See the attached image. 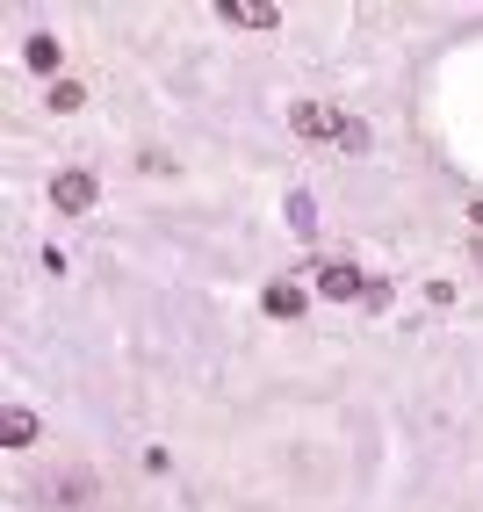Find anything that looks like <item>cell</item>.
<instances>
[{
    "instance_id": "obj_1",
    "label": "cell",
    "mask_w": 483,
    "mask_h": 512,
    "mask_svg": "<svg viewBox=\"0 0 483 512\" xmlns=\"http://www.w3.org/2000/svg\"><path fill=\"white\" fill-rule=\"evenodd\" d=\"M94 202H101V181L87 174V166H73V174L51 181V210H58V217H87Z\"/></svg>"
},
{
    "instance_id": "obj_2",
    "label": "cell",
    "mask_w": 483,
    "mask_h": 512,
    "mask_svg": "<svg viewBox=\"0 0 483 512\" xmlns=\"http://www.w3.org/2000/svg\"><path fill=\"white\" fill-rule=\"evenodd\" d=\"M310 275H318V296H325V303H354V296H368V275H361L354 260H318Z\"/></svg>"
},
{
    "instance_id": "obj_3",
    "label": "cell",
    "mask_w": 483,
    "mask_h": 512,
    "mask_svg": "<svg viewBox=\"0 0 483 512\" xmlns=\"http://www.w3.org/2000/svg\"><path fill=\"white\" fill-rule=\"evenodd\" d=\"M289 130H296V138H332V145H339L347 116H339V109H325V101H289Z\"/></svg>"
},
{
    "instance_id": "obj_4",
    "label": "cell",
    "mask_w": 483,
    "mask_h": 512,
    "mask_svg": "<svg viewBox=\"0 0 483 512\" xmlns=\"http://www.w3.org/2000/svg\"><path fill=\"white\" fill-rule=\"evenodd\" d=\"M94 469H65V476H51V484H44V498H65V512H87L94 505Z\"/></svg>"
},
{
    "instance_id": "obj_5",
    "label": "cell",
    "mask_w": 483,
    "mask_h": 512,
    "mask_svg": "<svg viewBox=\"0 0 483 512\" xmlns=\"http://www.w3.org/2000/svg\"><path fill=\"white\" fill-rule=\"evenodd\" d=\"M231 29H274V22H282V8H274V0H224V8H217Z\"/></svg>"
},
{
    "instance_id": "obj_6",
    "label": "cell",
    "mask_w": 483,
    "mask_h": 512,
    "mask_svg": "<svg viewBox=\"0 0 483 512\" xmlns=\"http://www.w3.org/2000/svg\"><path fill=\"white\" fill-rule=\"evenodd\" d=\"M29 440H37V412L8 404V412H0V448H29Z\"/></svg>"
},
{
    "instance_id": "obj_7",
    "label": "cell",
    "mask_w": 483,
    "mask_h": 512,
    "mask_svg": "<svg viewBox=\"0 0 483 512\" xmlns=\"http://www.w3.org/2000/svg\"><path fill=\"white\" fill-rule=\"evenodd\" d=\"M260 303H267V318H303V303H310V296H303L296 282H274Z\"/></svg>"
},
{
    "instance_id": "obj_8",
    "label": "cell",
    "mask_w": 483,
    "mask_h": 512,
    "mask_svg": "<svg viewBox=\"0 0 483 512\" xmlns=\"http://www.w3.org/2000/svg\"><path fill=\"white\" fill-rule=\"evenodd\" d=\"M22 58H29V73H58V37H51V29H37V37L22 44Z\"/></svg>"
},
{
    "instance_id": "obj_9",
    "label": "cell",
    "mask_w": 483,
    "mask_h": 512,
    "mask_svg": "<svg viewBox=\"0 0 483 512\" xmlns=\"http://www.w3.org/2000/svg\"><path fill=\"white\" fill-rule=\"evenodd\" d=\"M44 101H51L58 116H80V109H87V87H80V80H51V94H44Z\"/></svg>"
},
{
    "instance_id": "obj_10",
    "label": "cell",
    "mask_w": 483,
    "mask_h": 512,
    "mask_svg": "<svg viewBox=\"0 0 483 512\" xmlns=\"http://www.w3.org/2000/svg\"><path fill=\"white\" fill-rule=\"evenodd\" d=\"M289 224H296L303 238H310V231H318V210H310V195H303V188L289 195Z\"/></svg>"
},
{
    "instance_id": "obj_11",
    "label": "cell",
    "mask_w": 483,
    "mask_h": 512,
    "mask_svg": "<svg viewBox=\"0 0 483 512\" xmlns=\"http://www.w3.org/2000/svg\"><path fill=\"white\" fill-rule=\"evenodd\" d=\"M339 152H368V123L347 116V130H339Z\"/></svg>"
},
{
    "instance_id": "obj_12",
    "label": "cell",
    "mask_w": 483,
    "mask_h": 512,
    "mask_svg": "<svg viewBox=\"0 0 483 512\" xmlns=\"http://www.w3.org/2000/svg\"><path fill=\"white\" fill-rule=\"evenodd\" d=\"M469 224H476V238H483V202H469Z\"/></svg>"
},
{
    "instance_id": "obj_13",
    "label": "cell",
    "mask_w": 483,
    "mask_h": 512,
    "mask_svg": "<svg viewBox=\"0 0 483 512\" xmlns=\"http://www.w3.org/2000/svg\"><path fill=\"white\" fill-rule=\"evenodd\" d=\"M469 267H476V275H483V238H476V246H469Z\"/></svg>"
}]
</instances>
